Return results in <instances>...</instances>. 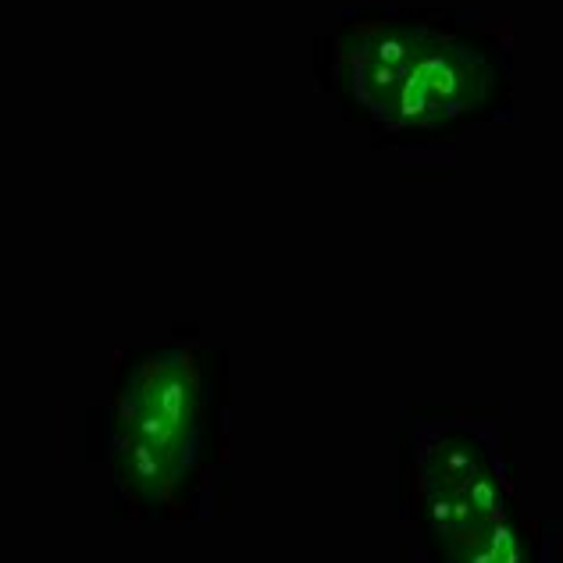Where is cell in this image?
Instances as JSON below:
<instances>
[{
	"label": "cell",
	"mask_w": 563,
	"mask_h": 563,
	"mask_svg": "<svg viewBox=\"0 0 563 563\" xmlns=\"http://www.w3.org/2000/svg\"><path fill=\"white\" fill-rule=\"evenodd\" d=\"M211 385L189 350H154L129 367L114 396V467L129 499L186 507L211 435Z\"/></svg>",
	"instance_id": "6da1fadb"
},
{
	"label": "cell",
	"mask_w": 563,
	"mask_h": 563,
	"mask_svg": "<svg viewBox=\"0 0 563 563\" xmlns=\"http://www.w3.org/2000/svg\"><path fill=\"white\" fill-rule=\"evenodd\" d=\"M343 71L357 103L389 129H439L485 103V57L432 25L357 22L343 43Z\"/></svg>",
	"instance_id": "7a4b0ae2"
},
{
	"label": "cell",
	"mask_w": 563,
	"mask_h": 563,
	"mask_svg": "<svg viewBox=\"0 0 563 563\" xmlns=\"http://www.w3.org/2000/svg\"><path fill=\"white\" fill-rule=\"evenodd\" d=\"M435 550L442 563H536V545L517 514L439 539Z\"/></svg>",
	"instance_id": "3957f363"
}]
</instances>
